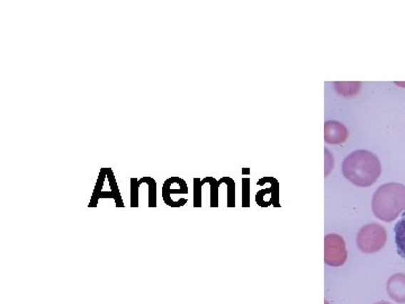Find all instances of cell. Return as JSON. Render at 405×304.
<instances>
[{"instance_id":"6da1fadb","label":"cell","mask_w":405,"mask_h":304,"mask_svg":"<svg viewBox=\"0 0 405 304\" xmlns=\"http://www.w3.org/2000/svg\"><path fill=\"white\" fill-rule=\"evenodd\" d=\"M342 173L356 186H371L381 176V161L371 151L356 150L344 159Z\"/></svg>"},{"instance_id":"7a4b0ae2","label":"cell","mask_w":405,"mask_h":304,"mask_svg":"<svg viewBox=\"0 0 405 304\" xmlns=\"http://www.w3.org/2000/svg\"><path fill=\"white\" fill-rule=\"evenodd\" d=\"M371 208L377 219L392 222L405 212V185L387 183L374 193Z\"/></svg>"},{"instance_id":"3957f363","label":"cell","mask_w":405,"mask_h":304,"mask_svg":"<svg viewBox=\"0 0 405 304\" xmlns=\"http://www.w3.org/2000/svg\"><path fill=\"white\" fill-rule=\"evenodd\" d=\"M386 230L381 224L369 223L359 230L357 235L358 248L363 253H374L381 250L386 243Z\"/></svg>"},{"instance_id":"277c9868","label":"cell","mask_w":405,"mask_h":304,"mask_svg":"<svg viewBox=\"0 0 405 304\" xmlns=\"http://www.w3.org/2000/svg\"><path fill=\"white\" fill-rule=\"evenodd\" d=\"M346 243L342 235L331 233L324 238V262L332 267H340L346 263Z\"/></svg>"},{"instance_id":"5b68a950","label":"cell","mask_w":405,"mask_h":304,"mask_svg":"<svg viewBox=\"0 0 405 304\" xmlns=\"http://www.w3.org/2000/svg\"><path fill=\"white\" fill-rule=\"evenodd\" d=\"M386 291L396 303H405V274L397 273L387 280Z\"/></svg>"},{"instance_id":"8992f818","label":"cell","mask_w":405,"mask_h":304,"mask_svg":"<svg viewBox=\"0 0 405 304\" xmlns=\"http://www.w3.org/2000/svg\"><path fill=\"white\" fill-rule=\"evenodd\" d=\"M348 138L346 126L337 121H328L324 124V140L330 144H342Z\"/></svg>"},{"instance_id":"52a82bcc","label":"cell","mask_w":405,"mask_h":304,"mask_svg":"<svg viewBox=\"0 0 405 304\" xmlns=\"http://www.w3.org/2000/svg\"><path fill=\"white\" fill-rule=\"evenodd\" d=\"M171 179L168 178L165 181V184L163 187V198L167 206H170V208H180V206H184L187 203L186 198H183V200L177 201V202H173L171 200V194H187L188 193V188L187 187H182V188H170Z\"/></svg>"},{"instance_id":"ba28073f","label":"cell","mask_w":405,"mask_h":304,"mask_svg":"<svg viewBox=\"0 0 405 304\" xmlns=\"http://www.w3.org/2000/svg\"><path fill=\"white\" fill-rule=\"evenodd\" d=\"M394 233L397 253L405 259V216L395 224Z\"/></svg>"},{"instance_id":"9c48e42d","label":"cell","mask_w":405,"mask_h":304,"mask_svg":"<svg viewBox=\"0 0 405 304\" xmlns=\"http://www.w3.org/2000/svg\"><path fill=\"white\" fill-rule=\"evenodd\" d=\"M140 182L149 185V208H157V183L151 177H143Z\"/></svg>"},{"instance_id":"30bf717a","label":"cell","mask_w":405,"mask_h":304,"mask_svg":"<svg viewBox=\"0 0 405 304\" xmlns=\"http://www.w3.org/2000/svg\"><path fill=\"white\" fill-rule=\"evenodd\" d=\"M106 177L107 168H101L98 179H97L96 187H95V191H93V198H91V203H89V208H96V198L99 193L103 190V185H104Z\"/></svg>"},{"instance_id":"8fae6325","label":"cell","mask_w":405,"mask_h":304,"mask_svg":"<svg viewBox=\"0 0 405 304\" xmlns=\"http://www.w3.org/2000/svg\"><path fill=\"white\" fill-rule=\"evenodd\" d=\"M107 177L110 179V185L112 187V192L114 193L118 198V208H124V203H123L122 198H121L120 190H118V183H116V179H115L114 173L111 168H107Z\"/></svg>"},{"instance_id":"7c38bea8","label":"cell","mask_w":405,"mask_h":304,"mask_svg":"<svg viewBox=\"0 0 405 304\" xmlns=\"http://www.w3.org/2000/svg\"><path fill=\"white\" fill-rule=\"evenodd\" d=\"M139 187L138 179L131 178V208H139Z\"/></svg>"},{"instance_id":"4fadbf2b","label":"cell","mask_w":405,"mask_h":304,"mask_svg":"<svg viewBox=\"0 0 405 304\" xmlns=\"http://www.w3.org/2000/svg\"><path fill=\"white\" fill-rule=\"evenodd\" d=\"M249 178L243 179L242 182V206L248 208L249 206Z\"/></svg>"},{"instance_id":"5bb4252c","label":"cell","mask_w":405,"mask_h":304,"mask_svg":"<svg viewBox=\"0 0 405 304\" xmlns=\"http://www.w3.org/2000/svg\"><path fill=\"white\" fill-rule=\"evenodd\" d=\"M99 198H114L115 203H116V206H118H118H120V204H118V196H116V195H115L113 192H103V191H101L96 198V206L97 203H98Z\"/></svg>"},{"instance_id":"9a60e30c","label":"cell","mask_w":405,"mask_h":304,"mask_svg":"<svg viewBox=\"0 0 405 304\" xmlns=\"http://www.w3.org/2000/svg\"><path fill=\"white\" fill-rule=\"evenodd\" d=\"M375 304H391V303H389V302L381 301V302H377V303Z\"/></svg>"}]
</instances>
